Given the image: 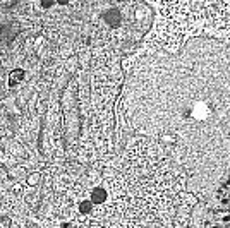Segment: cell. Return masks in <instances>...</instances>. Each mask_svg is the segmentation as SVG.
I'll list each match as a JSON object with an SVG mask.
<instances>
[{
    "instance_id": "cell-1",
    "label": "cell",
    "mask_w": 230,
    "mask_h": 228,
    "mask_svg": "<svg viewBox=\"0 0 230 228\" xmlns=\"http://www.w3.org/2000/svg\"><path fill=\"white\" fill-rule=\"evenodd\" d=\"M222 204L223 208L218 213V223H213L211 228H230V196H225Z\"/></svg>"
}]
</instances>
